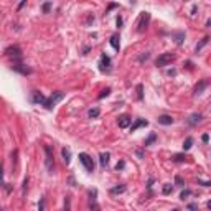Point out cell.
<instances>
[{
	"instance_id": "37",
	"label": "cell",
	"mask_w": 211,
	"mask_h": 211,
	"mask_svg": "<svg viewBox=\"0 0 211 211\" xmlns=\"http://www.w3.org/2000/svg\"><path fill=\"white\" fill-rule=\"evenodd\" d=\"M26 185H28V177L23 180V195H25V191H26Z\"/></svg>"
},
{
	"instance_id": "12",
	"label": "cell",
	"mask_w": 211,
	"mask_h": 211,
	"mask_svg": "<svg viewBox=\"0 0 211 211\" xmlns=\"http://www.w3.org/2000/svg\"><path fill=\"white\" fill-rule=\"evenodd\" d=\"M46 101H48V99H46L45 96L41 94V92H38V91L33 92V102H36V104H43V106H45V104H46Z\"/></svg>"
},
{
	"instance_id": "42",
	"label": "cell",
	"mask_w": 211,
	"mask_h": 211,
	"mask_svg": "<svg viewBox=\"0 0 211 211\" xmlns=\"http://www.w3.org/2000/svg\"><path fill=\"white\" fill-rule=\"evenodd\" d=\"M206 26H211V18L208 20V22H206Z\"/></svg>"
},
{
	"instance_id": "40",
	"label": "cell",
	"mask_w": 211,
	"mask_h": 211,
	"mask_svg": "<svg viewBox=\"0 0 211 211\" xmlns=\"http://www.w3.org/2000/svg\"><path fill=\"white\" fill-rule=\"evenodd\" d=\"M196 13V5H193V8H191V15H195Z\"/></svg>"
},
{
	"instance_id": "43",
	"label": "cell",
	"mask_w": 211,
	"mask_h": 211,
	"mask_svg": "<svg viewBox=\"0 0 211 211\" xmlns=\"http://www.w3.org/2000/svg\"><path fill=\"white\" fill-rule=\"evenodd\" d=\"M208 208H210V210H211V200H210V201H208Z\"/></svg>"
},
{
	"instance_id": "28",
	"label": "cell",
	"mask_w": 211,
	"mask_h": 211,
	"mask_svg": "<svg viewBox=\"0 0 211 211\" xmlns=\"http://www.w3.org/2000/svg\"><path fill=\"white\" fill-rule=\"evenodd\" d=\"M149 58H150V53H144V54H140V56H138V61H140V63H144V61H147Z\"/></svg>"
},
{
	"instance_id": "45",
	"label": "cell",
	"mask_w": 211,
	"mask_h": 211,
	"mask_svg": "<svg viewBox=\"0 0 211 211\" xmlns=\"http://www.w3.org/2000/svg\"><path fill=\"white\" fill-rule=\"evenodd\" d=\"M149 211H152V210H149Z\"/></svg>"
},
{
	"instance_id": "3",
	"label": "cell",
	"mask_w": 211,
	"mask_h": 211,
	"mask_svg": "<svg viewBox=\"0 0 211 211\" xmlns=\"http://www.w3.org/2000/svg\"><path fill=\"white\" fill-rule=\"evenodd\" d=\"M79 162L84 165V168L89 173H92L94 171V162H92V158L87 155V153H79Z\"/></svg>"
},
{
	"instance_id": "27",
	"label": "cell",
	"mask_w": 211,
	"mask_h": 211,
	"mask_svg": "<svg viewBox=\"0 0 211 211\" xmlns=\"http://www.w3.org/2000/svg\"><path fill=\"white\" fill-rule=\"evenodd\" d=\"M91 211H101V208L96 203V198H92V201H91Z\"/></svg>"
},
{
	"instance_id": "14",
	"label": "cell",
	"mask_w": 211,
	"mask_h": 211,
	"mask_svg": "<svg viewBox=\"0 0 211 211\" xmlns=\"http://www.w3.org/2000/svg\"><path fill=\"white\" fill-rule=\"evenodd\" d=\"M158 124H162V125H171V124H173V117H171V116L163 114V116H160V117H158Z\"/></svg>"
},
{
	"instance_id": "11",
	"label": "cell",
	"mask_w": 211,
	"mask_h": 211,
	"mask_svg": "<svg viewBox=\"0 0 211 211\" xmlns=\"http://www.w3.org/2000/svg\"><path fill=\"white\" fill-rule=\"evenodd\" d=\"M208 84H210V81H208V79H203V81H200V84H196L195 86V94H201V92L204 91V89H206V87H208Z\"/></svg>"
},
{
	"instance_id": "8",
	"label": "cell",
	"mask_w": 211,
	"mask_h": 211,
	"mask_svg": "<svg viewBox=\"0 0 211 211\" xmlns=\"http://www.w3.org/2000/svg\"><path fill=\"white\" fill-rule=\"evenodd\" d=\"M12 69H13V71H17V73H20V74H23V76H26V74H30V73H32V69H30V68H26L25 65H13Z\"/></svg>"
},
{
	"instance_id": "30",
	"label": "cell",
	"mask_w": 211,
	"mask_h": 211,
	"mask_svg": "<svg viewBox=\"0 0 211 211\" xmlns=\"http://www.w3.org/2000/svg\"><path fill=\"white\" fill-rule=\"evenodd\" d=\"M185 155H181V153H178V155H173V160H175V162H185Z\"/></svg>"
},
{
	"instance_id": "44",
	"label": "cell",
	"mask_w": 211,
	"mask_h": 211,
	"mask_svg": "<svg viewBox=\"0 0 211 211\" xmlns=\"http://www.w3.org/2000/svg\"><path fill=\"white\" fill-rule=\"evenodd\" d=\"M171 211H178V210H171Z\"/></svg>"
},
{
	"instance_id": "23",
	"label": "cell",
	"mask_w": 211,
	"mask_h": 211,
	"mask_svg": "<svg viewBox=\"0 0 211 211\" xmlns=\"http://www.w3.org/2000/svg\"><path fill=\"white\" fill-rule=\"evenodd\" d=\"M65 211H71V196L65 198Z\"/></svg>"
},
{
	"instance_id": "34",
	"label": "cell",
	"mask_w": 211,
	"mask_h": 211,
	"mask_svg": "<svg viewBox=\"0 0 211 211\" xmlns=\"http://www.w3.org/2000/svg\"><path fill=\"white\" fill-rule=\"evenodd\" d=\"M188 210L190 211H198V204L196 203H190L188 204Z\"/></svg>"
},
{
	"instance_id": "22",
	"label": "cell",
	"mask_w": 211,
	"mask_h": 211,
	"mask_svg": "<svg viewBox=\"0 0 211 211\" xmlns=\"http://www.w3.org/2000/svg\"><path fill=\"white\" fill-rule=\"evenodd\" d=\"M109 94H111V89H109V87H106V89H102V91H101V94L97 96V99H104V97H107Z\"/></svg>"
},
{
	"instance_id": "7",
	"label": "cell",
	"mask_w": 211,
	"mask_h": 211,
	"mask_svg": "<svg viewBox=\"0 0 211 211\" xmlns=\"http://www.w3.org/2000/svg\"><path fill=\"white\" fill-rule=\"evenodd\" d=\"M5 54L7 56H15V58H20L22 56V50H20L18 46H8V48H5Z\"/></svg>"
},
{
	"instance_id": "35",
	"label": "cell",
	"mask_w": 211,
	"mask_h": 211,
	"mask_svg": "<svg viewBox=\"0 0 211 211\" xmlns=\"http://www.w3.org/2000/svg\"><path fill=\"white\" fill-rule=\"evenodd\" d=\"M50 8H51V3H50V2L43 3V12H45V13H48V10H50Z\"/></svg>"
},
{
	"instance_id": "9",
	"label": "cell",
	"mask_w": 211,
	"mask_h": 211,
	"mask_svg": "<svg viewBox=\"0 0 211 211\" xmlns=\"http://www.w3.org/2000/svg\"><path fill=\"white\" fill-rule=\"evenodd\" d=\"M147 125H149V122L145 119H135V122L130 125V132H135L138 127H147Z\"/></svg>"
},
{
	"instance_id": "31",
	"label": "cell",
	"mask_w": 211,
	"mask_h": 211,
	"mask_svg": "<svg viewBox=\"0 0 211 211\" xmlns=\"http://www.w3.org/2000/svg\"><path fill=\"white\" fill-rule=\"evenodd\" d=\"M175 183H177L178 186H185V181H183V178L180 177V175H178V177L175 178Z\"/></svg>"
},
{
	"instance_id": "17",
	"label": "cell",
	"mask_w": 211,
	"mask_h": 211,
	"mask_svg": "<svg viewBox=\"0 0 211 211\" xmlns=\"http://www.w3.org/2000/svg\"><path fill=\"white\" fill-rule=\"evenodd\" d=\"M61 155H63V160H65L66 165L71 162V150H69V149H66V147H65V149L61 150Z\"/></svg>"
},
{
	"instance_id": "2",
	"label": "cell",
	"mask_w": 211,
	"mask_h": 211,
	"mask_svg": "<svg viewBox=\"0 0 211 211\" xmlns=\"http://www.w3.org/2000/svg\"><path fill=\"white\" fill-rule=\"evenodd\" d=\"M175 58H177V56H175L173 53H162L157 58L155 65H157L158 68H162V66H167V65H170L171 61H175Z\"/></svg>"
},
{
	"instance_id": "38",
	"label": "cell",
	"mask_w": 211,
	"mask_h": 211,
	"mask_svg": "<svg viewBox=\"0 0 211 211\" xmlns=\"http://www.w3.org/2000/svg\"><path fill=\"white\" fill-rule=\"evenodd\" d=\"M201 140H203V142H208V140H210V135H208V134H203Z\"/></svg>"
},
{
	"instance_id": "39",
	"label": "cell",
	"mask_w": 211,
	"mask_h": 211,
	"mask_svg": "<svg viewBox=\"0 0 211 211\" xmlns=\"http://www.w3.org/2000/svg\"><path fill=\"white\" fill-rule=\"evenodd\" d=\"M116 23H117V26L120 28V26H122V18H120V17H117V20H116Z\"/></svg>"
},
{
	"instance_id": "29",
	"label": "cell",
	"mask_w": 211,
	"mask_h": 211,
	"mask_svg": "<svg viewBox=\"0 0 211 211\" xmlns=\"http://www.w3.org/2000/svg\"><path fill=\"white\" fill-rule=\"evenodd\" d=\"M175 36H177V43L181 45V43H183V38H185V33H177Z\"/></svg>"
},
{
	"instance_id": "4",
	"label": "cell",
	"mask_w": 211,
	"mask_h": 211,
	"mask_svg": "<svg viewBox=\"0 0 211 211\" xmlns=\"http://www.w3.org/2000/svg\"><path fill=\"white\" fill-rule=\"evenodd\" d=\"M43 150H45V153H46V168H48L50 173H53V170H54V162H53L51 147H50V145H45V147H43Z\"/></svg>"
},
{
	"instance_id": "24",
	"label": "cell",
	"mask_w": 211,
	"mask_h": 211,
	"mask_svg": "<svg viewBox=\"0 0 211 211\" xmlns=\"http://www.w3.org/2000/svg\"><path fill=\"white\" fill-rule=\"evenodd\" d=\"M162 191H163V195H170L171 191H173V186L170 183H167V185H163V190Z\"/></svg>"
},
{
	"instance_id": "1",
	"label": "cell",
	"mask_w": 211,
	"mask_h": 211,
	"mask_svg": "<svg viewBox=\"0 0 211 211\" xmlns=\"http://www.w3.org/2000/svg\"><path fill=\"white\" fill-rule=\"evenodd\" d=\"M65 97V94H63V92L61 91H56V92H53L51 96H50V97H48V101H46V104H45V107L46 109H48V111H51L53 107H54V106L58 104L59 101H61V99Z\"/></svg>"
},
{
	"instance_id": "6",
	"label": "cell",
	"mask_w": 211,
	"mask_h": 211,
	"mask_svg": "<svg viewBox=\"0 0 211 211\" xmlns=\"http://www.w3.org/2000/svg\"><path fill=\"white\" fill-rule=\"evenodd\" d=\"M149 22H150V13L149 12H144L140 15V20H138V25H137V32L142 33L147 30V25H149Z\"/></svg>"
},
{
	"instance_id": "26",
	"label": "cell",
	"mask_w": 211,
	"mask_h": 211,
	"mask_svg": "<svg viewBox=\"0 0 211 211\" xmlns=\"http://www.w3.org/2000/svg\"><path fill=\"white\" fill-rule=\"evenodd\" d=\"M155 138H157V134H150V135H149V138L145 140V147H147V145H150L152 142H155Z\"/></svg>"
},
{
	"instance_id": "15",
	"label": "cell",
	"mask_w": 211,
	"mask_h": 211,
	"mask_svg": "<svg viewBox=\"0 0 211 211\" xmlns=\"http://www.w3.org/2000/svg\"><path fill=\"white\" fill-rule=\"evenodd\" d=\"M109 158H111L109 152H102V153L99 155V163H101V167H106V165L109 163Z\"/></svg>"
},
{
	"instance_id": "20",
	"label": "cell",
	"mask_w": 211,
	"mask_h": 211,
	"mask_svg": "<svg viewBox=\"0 0 211 211\" xmlns=\"http://www.w3.org/2000/svg\"><path fill=\"white\" fill-rule=\"evenodd\" d=\"M124 191H125V185H120V186H114L111 190V193L117 195V193H124Z\"/></svg>"
},
{
	"instance_id": "19",
	"label": "cell",
	"mask_w": 211,
	"mask_h": 211,
	"mask_svg": "<svg viewBox=\"0 0 211 211\" xmlns=\"http://www.w3.org/2000/svg\"><path fill=\"white\" fill-rule=\"evenodd\" d=\"M99 114H101V111H99V107H94V109H89V117H91V119H96V117H99Z\"/></svg>"
},
{
	"instance_id": "36",
	"label": "cell",
	"mask_w": 211,
	"mask_h": 211,
	"mask_svg": "<svg viewBox=\"0 0 211 211\" xmlns=\"http://www.w3.org/2000/svg\"><path fill=\"white\" fill-rule=\"evenodd\" d=\"M124 167H125V162H119V163H117V167H116V168H117V170H122Z\"/></svg>"
},
{
	"instance_id": "10",
	"label": "cell",
	"mask_w": 211,
	"mask_h": 211,
	"mask_svg": "<svg viewBox=\"0 0 211 211\" xmlns=\"http://www.w3.org/2000/svg\"><path fill=\"white\" fill-rule=\"evenodd\" d=\"M119 127H120V129H127V127H129V125H130V122H132V119L129 117V116H120V117H119Z\"/></svg>"
},
{
	"instance_id": "18",
	"label": "cell",
	"mask_w": 211,
	"mask_h": 211,
	"mask_svg": "<svg viewBox=\"0 0 211 211\" xmlns=\"http://www.w3.org/2000/svg\"><path fill=\"white\" fill-rule=\"evenodd\" d=\"M191 147H193V137H188L183 144V150H190Z\"/></svg>"
},
{
	"instance_id": "5",
	"label": "cell",
	"mask_w": 211,
	"mask_h": 211,
	"mask_svg": "<svg viewBox=\"0 0 211 211\" xmlns=\"http://www.w3.org/2000/svg\"><path fill=\"white\" fill-rule=\"evenodd\" d=\"M99 69L102 73H111V58L106 53L101 54V58H99Z\"/></svg>"
},
{
	"instance_id": "32",
	"label": "cell",
	"mask_w": 211,
	"mask_h": 211,
	"mask_svg": "<svg viewBox=\"0 0 211 211\" xmlns=\"http://www.w3.org/2000/svg\"><path fill=\"white\" fill-rule=\"evenodd\" d=\"M190 195H191V191H190V190H183V191H181V195H180V198H181V200H185V198L190 196Z\"/></svg>"
},
{
	"instance_id": "13",
	"label": "cell",
	"mask_w": 211,
	"mask_h": 211,
	"mask_svg": "<svg viewBox=\"0 0 211 211\" xmlns=\"http://www.w3.org/2000/svg\"><path fill=\"white\" fill-rule=\"evenodd\" d=\"M200 122H201V114H191L190 117H188V120H186L188 125H196Z\"/></svg>"
},
{
	"instance_id": "41",
	"label": "cell",
	"mask_w": 211,
	"mask_h": 211,
	"mask_svg": "<svg viewBox=\"0 0 211 211\" xmlns=\"http://www.w3.org/2000/svg\"><path fill=\"white\" fill-rule=\"evenodd\" d=\"M25 3H26L25 0H23V2H20V3H18V8H22V7H25Z\"/></svg>"
},
{
	"instance_id": "16",
	"label": "cell",
	"mask_w": 211,
	"mask_h": 211,
	"mask_svg": "<svg viewBox=\"0 0 211 211\" xmlns=\"http://www.w3.org/2000/svg\"><path fill=\"white\" fill-rule=\"evenodd\" d=\"M119 35H112L111 36V46L114 48V50H117L119 51V48H120V41H119Z\"/></svg>"
},
{
	"instance_id": "33",
	"label": "cell",
	"mask_w": 211,
	"mask_h": 211,
	"mask_svg": "<svg viewBox=\"0 0 211 211\" xmlns=\"http://www.w3.org/2000/svg\"><path fill=\"white\" fill-rule=\"evenodd\" d=\"M43 210H45V198H41L38 203V211H43Z\"/></svg>"
},
{
	"instance_id": "25",
	"label": "cell",
	"mask_w": 211,
	"mask_h": 211,
	"mask_svg": "<svg viewBox=\"0 0 211 211\" xmlns=\"http://www.w3.org/2000/svg\"><path fill=\"white\" fill-rule=\"evenodd\" d=\"M208 41H210V36H204V38L201 40V43H200V45H196V51H200V50H201V48H203Z\"/></svg>"
},
{
	"instance_id": "21",
	"label": "cell",
	"mask_w": 211,
	"mask_h": 211,
	"mask_svg": "<svg viewBox=\"0 0 211 211\" xmlns=\"http://www.w3.org/2000/svg\"><path fill=\"white\" fill-rule=\"evenodd\" d=\"M137 97H138V101H142V99H144V86H142V84L137 86Z\"/></svg>"
}]
</instances>
